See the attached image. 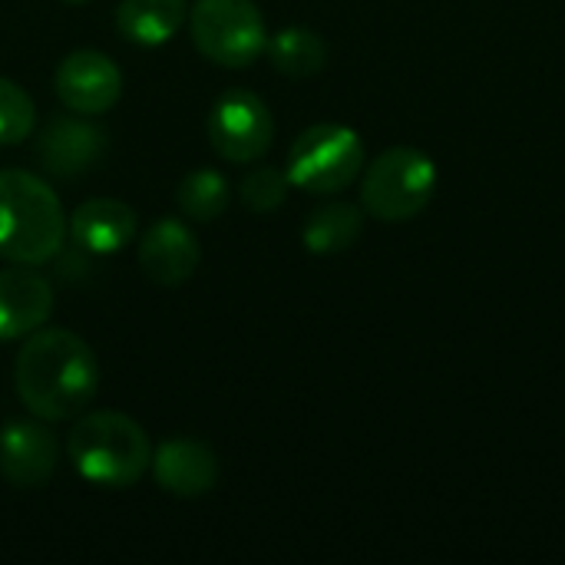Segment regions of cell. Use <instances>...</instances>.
<instances>
[{
    "instance_id": "obj_1",
    "label": "cell",
    "mask_w": 565,
    "mask_h": 565,
    "mask_svg": "<svg viewBox=\"0 0 565 565\" xmlns=\"http://www.w3.org/2000/svg\"><path fill=\"white\" fill-rule=\"evenodd\" d=\"M99 377L93 348L79 334L46 324L23 338L13 364L20 404L46 424L79 417L96 401Z\"/></svg>"
},
{
    "instance_id": "obj_2",
    "label": "cell",
    "mask_w": 565,
    "mask_h": 565,
    "mask_svg": "<svg viewBox=\"0 0 565 565\" xmlns=\"http://www.w3.org/2000/svg\"><path fill=\"white\" fill-rule=\"evenodd\" d=\"M66 457L89 487L126 490L146 477L152 440L119 411H83L66 437Z\"/></svg>"
},
{
    "instance_id": "obj_3",
    "label": "cell",
    "mask_w": 565,
    "mask_h": 565,
    "mask_svg": "<svg viewBox=\"0 0 565 565\" xmlns=\"http://www.w3.org/2000/svg\"><path fill=\"white\" fill-rule=\"evenodd\" d=\"M66 242V215L53 189L26 169H0V258L46 265Z\"/></svg>"
},
{
    "instance_id": "obj_4",
    "label": "cell",
    "mask_w": 565,
    "mask_h": 565,
    "mask_svg": "<svg viewBox=\"0 0 565 565\" xmlns=\"http://www.w3.org/2000/svg\"><path fill=\"white\" fill-rule=\"evenodd\" d=\"M437 162L414 146H391L361 179V205L377 222H411L437 192Z\"/></svg>"
},
{
    "instance_id": "obj_5",
    "label": "cell",
    "mask_w": 565,
    "mask_h": 565,
    "mask_svg": "<svg viewBox=\"0 0 565 565\" xmlns=\"http://www.w3.org/2000/svg\"><path fill=\"white\" fill-rule=\"evenodd\" d=\"M288 179L311 195L344 192L364 172V142L351 126L318 122L308 126L288 149Z\"/></svg>"
},
{
    "instance_id": "obj_6",
    "label": "cell",
    "mask_w": 565,
    "mask_h": 565,
    "mask_svg": "<svg viewBox=\"0 0 565 565\" xmlns=\"http://www.w3.org/2000/svg\"><path fill=\"white\" fill-rule=\"evenodd\" d=\"M195 50L218 66H252L268 46V26L255 0H195L189 7Z\"/></svg>"
},
{
    "instance_id": "obj_7",
    "label": "cell",
    "mask_w": 565,
    "mask_h": 565,
    "mask_svg": "<svg viewBox=\"0 0 565 565\" xmlns=\"http://www.w3.org/2000/svg\"><path fill=\"white\" fill-rule=\"evenodd\" d=\"M275 139V119L265 99L252 89L232 86L209 109V142L215 156L235 166L258 162Z\"/></svg>"
},
{
    "instance_id": "obj_8",
    "label": "cell",
    "mask_w": 565,
    "mask_h": 565,
    "mask_svg": "<svg viewBox=\"0 0 565 565\" xmlns=\"http://www.w3.org/2000/svg\"><path fill=\"white\" fill-rule=\"evenodd\" d=\"M56 99L79 116H103L122 96L119 66L99 50H73L53 70Z\"/></svg>"
},
{
    "instance_id": "obj_9",
    "label": "cell",
    "mask_w": 565,
    "mask_h": 565,
    "mask_svg": "<svg viewBox=\"0 0 565 565\" xmlns=\"http://www.w3.org/2000/svg\"><path fill=\"white\" fill-rule=\"evenodd\" d=\"M60 444L46 420H10L0 430V477L17 490H40L56 473Z\"/></svg>"
},
{
    "instance_id": "obj_10",
    "label": "cell",
    "mask_w": 565,
    "mask_h": 565,
    "mask_svg": "<svg viewBox=\"0 0 565 565\" xmlns=\"http://www.w3.org/2000/svg\"><path fill=\"white\" fill-rule=\"evenodd\" d=\"M199 262H202V248L195 232L172 215L152 222L139 238V268L152 285L162 288L185 285L195 275Z\"/></svg>"
},
{
    "instance_id": "obj_11",
    "label": "cell",
    "mask_w": 565,
    "mask_h": 565,
    "mask_svg": "<svg viewBox=\"0 0 565 565\" xmlns=\"http://www.w3.org/2000/svg\"><path fill=\"white\" fill-rule=\"evenodd\" d=\"M106 149V136L79 113L73 116H53L40 136H36V159L46 172L73 179L96 166V159Z\"/></svg>"
},
{
    "instance_id": "obj_12",
    "label": "cell",
    "mask_w": 565,
    "mask_h": 565,
    "mask_svg": "<svg viewBox=\"0 0 565 565\" xmlns=\"http://www.w3.org/2000/svg\"><path fill=\"white\" fill-rule=\"evenodd\" d=\"M53 315V285L30 265L0 271V341H17L43 328Z\"/></svg>"
},
{
    "instance_id": "obj_13",
    "label": "cell",
    "mask_w": 565,
    "mask_h": 565,
    "mask_svg": "<svg viewBox=\"0 0 565 565\" xmlns=\"http://www.w3.org/2000/svg\"><path fill=\"white\" fill-rule=\"evenodd\" d=\"M159 490L179 497V500H195L215 490L218 483V460L215 454L199 444V440H166L159 444V450H152V463H149Z\"/></svg>"
},
{
    "instance_id": "obj_14",
    "label": "cell",
    "mask_w": 565,
    "mask_h": 565,
    "mask_svg": "<svg viewBox=\"0 0 565 565\" xmlns=\"http://www.w3.org/2000/svg\"><path fill=\"white\" fill-rule=\"evenodd\" d=\"M136 212L119 199H86L70 218L66 235L86 255H119L136 238Z\"/></svg>"
},
{
    "instance_id": "obj_15",
    "label": "cell",
    "mask_w": 565,
    "mask_h": 565,
    "mask_svg": "<svg viewBox=\"0 0 565 565\" xmlns=\"http://www.w3.org/2000/svg\"><path fill=\"white\" fill-rule=\"evenodd\" d=\"M189 23V0H119L116 30L139 46H162Z\"/></svg>"
},
{
    "instance_id": "obj_16",
    "label": "cell",
    "mask_w": 565,
    "mask_h": 565,
    "mask_svg": "<svg viewBox=\"0 0 565 565\" xmlns=\"http://www.w3.org/2000/svg\"><path fill=\"white\" fill-rule=\"evenodd\" d=\"M364 232V212L351 202H328L315 209L301 228V242L311 255H341Z\"/></svg>"
},
{
    "instance_id": "obj_17",
    "label": "cell",
    "mask_w": 565,
    "mask_h": 565,
    "mask_svg": "<svg viewBox=\"0 0 565 565\" xmlns=\"http://www.w3.org/2000/svg\"><path fill=\"white\" fill-rule=\"evenodd\" d=\"M265 53H268L271 66L281 76H291V79H308V76L321 73L324 63H328L324 36L308 30V26H285V30H278L275 36H268Z\"/></svg>"
},
{
    "instance_id": "obj_18",
    "label": "cell",
    "mask_w": 565,
    "mask_h": 565,
    "mask_svg": "<svg viewBox=\"0 0 565 565\" xmlns=\"http://www.w3.org/2000/svg\"><path fill=\"white\" fill-rule=\"evenodd\" d=\"M175 202L192 222H215L232 202V185L215 169H192L175 189Z\"/></svg>"
},
{
    "instance_id": "obj_19",
    "label": "cell",
    "mask_w": 565,
    "mask_h": 565,
    "mask_svg": "<svg viewBox=\"0 0 565 565\" xmlns=\"http://www.w3.org/2000/svg\"><path fill=\"white\" fill-rule=\"evenodd\" d=\"M288 189H291L288 172H281L275 166H258V169L245 172V179L238 185V199L245 209L265 215V212H275L288 199Z\"/></svg>"
},
{
    "instance_id": "obj_20",
    "label": "cell",
    "mask_w": 565,
    "mask_h": 565,
    "mask_svg": "<svg viewBox=\"0 0 565 565\" xmlns=\"http://www.w3.org/2000/svg\"><path fill=\"white\" fill-rule=\"evenodd\" d=\"M36 126V106L13 79L0 76V146L23 142Z\"/></svg>"
},
{
    "instance_id": "obj_21",
    "label": "cell",
    "mask_w": 565,
    "mask_h": 565,
    "mask_svg": "<svg viewBox=\"0 0 565 565\" xmlns=\"http://www.w3.org/2000/svg\"><path fill=\"white\" fill-rule=\"evenodd\" d=\"M63 3H86V0H63Z\"/></svg>"
}]
</instances>
